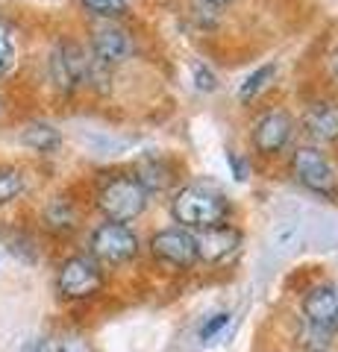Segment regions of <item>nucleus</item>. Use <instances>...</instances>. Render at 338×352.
<instances>
[{
	"mask_svg": "<svg viewBox=\"0 0 338 352\" xmlns=\"http://www.w3.org/2000/svg\"><path fill=\"white\" fill-rule=\"evenodd\" d=\"M226 162H230V168L235 173V179H244V162L235 156V153H226Z\"/></svg>",
	"mask_w": 338,
	"mask_h": 352,
	"instance_id": "5701e85b",
	"label": "nucleus"
},
{
	"mask_svg": "<svg viewBox=\"0 0 338 352\" xmlns=\"http://www.w3.org/2000/svg\"><path fill=\"white\" fill-rule=\"evenodd\" d=\"M18 65V44H15V30L12 24L0 15V80L9 76Z\"/></svg>",
	"mask_w": 338,
	"mask_h": 352,
	"instance_id": "2eb2a0df",
	"label": "nucleus"
},
{
	"mask_svg": "<svg viewBox=\"0 0 338 352\" xmlns=\"http://www.w3.org/2000/svg\"><path fill=\"white\" fill-rule=\"evenodd\" d=\"M56 352H94L89 338L83 335H62L56 338Z\"/></svg>",
	"mask_w": 338,
	"mask_h": 352,
	"instance_id": "6ab92c4d",
	"label": "nucleus"
},
{
	"mask_svg": "<svg viewBox=\"0 0 338 352\" xmlns=\"http://www.w3.org/2000/svg\"><path fill=\"white\" fill-rule=\"evenodd\" d=\"M21 352H56V338H32L21 346Z\"/></svg>",
	"mask_w": 338,
	"mask_h": 352,
	"instance_id": "412c9836",
	"label": "nucleus"
},
{
	"mask_svg": "<svg viewBox=\"0 0 338 352\" xmlns=\"http://www.w3.org/2000/svg\"><path fill=\"white\" fill-rule=\"evenodd\" d=\"M103 267L92 256H71L56 273V291L62 300H92L103 291Z\"/></svg>",
	"mask_w": 338,
	"mask_h": 352,
	"instance_id": "423d86ee",
	"label": "nucleus"
},
{
	"mask_svg": "<svg viewBox=\"0 0 338 352\" xmlns=\"http://www.w3.org/2000/svg\"><path fill=\"white\" fill-rule=\"evenodd\" d=\"M41 220H45V226L50 229V232L56 235H68L77 229V208H74V203L68 200V197H53V200L45 206V212H41Z\"/></svg>",
	"mask_w": 338,
	"mask_h": 352,
	"instance_id": "ddd939ff",
	"label": "nucleus"
},
{
	"mask_svg": "<svg viewBox=\"0 0 338 352\" xmlns=\"http://www.w3.org/2000/svg\"><path fill=\"white\" fill-rule=\"evenodd\" d=\"M83 9H89L92 15L103 18V21H112V18H121L127 12V0H80Z\"/></svg>",
	"mask_w": 338,
	"mask_h": 352,
	"instance_id": "a211bd4d",
	"label": "nucleus"
},
{
	"mask_svg": "<svg viewBox=\"0 0 338 352\" xmlns=\"http://www.w3.org/2000/svg\"><path fill=\"white\" fill-rule=\"evenodd\" d=\"M147 247H150L154 261H159L162 267L171 273L191 270L194 264H198V247H194V235L189 229H180V226L159 229V232L150 235Z\"/></svg>",
	"mask_w": 338,
	"mask_h": 352,
	"instance_id": "0eeeda50",
	"label": "nucleus"
},
{
	"mask_svg": "<svg viewBox=\"0 0 338 352\" xmlns=\"http://www.w3.org/2000/svg\"><path fill=\"white\" fill-rule=\"evenodd\" d=\"M194 247H198V261L221 264L230 258L233 252H238V247H242V232L230 223L209 226L194 235Z\"/></svg>",
	"mask_w": 338,
	"mask_h": 352,
	"instance_id": "9d476101",
	"label": "nucleus"
},
{
	"mask_svg": "<svg viewBox=\"0 0 338 352\" xmlns=\"http://www.w3.org/2000/svg\"><path fill=\"white\" fill-rule=\"evenodd\" d=\"M230 323V314L226 311H218V314H212L209 320H206L203 326H200V340H209V338H215L218 332H221V329Z\"/></svg>",
	"mask_w": 338,
	"mask_h": 352,
	"instance_id": "aec40b11",
	"label": "nucleus"
},
{
	"mask_svg": "<svg viewBox=\"0 0 338 352\" xmlns=\"http://www.w3.org/2000/svg\"><path fill=\"white\" fill-rule=\"evenodd\" d=\"M194 82H198V88H203V91H215V76L206 65H194Z\"/></svg>",
	"mask_w": 338,
	"mask_h": 352,
	"instance_id": "4be33fe9",
	"label": "nucleus"
},
{
	"mask_svg": "<svg viewBox=\"0 0 338 352\" xmlns=\"http://www.w3.org/2000/svg\"><path fill=\"white\" fill-rule=\"evenodd\" d=\"M203 3H212V6H224V3H230V0H203Z\"/></svg>",
	"mask_w": 338,
	"mask_h": 352,
	"instance_id": "b1692460",
	"label": "nucleus"
},
{
	"mask_svg": "<svg viewBox=\"0 0 338 352\" xmlns=\"http://www.w3.org/2000/svg\"><path fill=\"white\" fill-rule=\"evenodd\" d=\"M24 191V176L18 168H9V164H0V206L12 203Z\"/></svg>",
	"mask_w": 338,
	"mask_h": 352,
	"instance_id": "dca6fc26",
	"label": "nucleus"
},
{
	"mask_svg": "<svg viewBox=\"0 0 338 352\" xmlns=\"http://www.w3.org/2000/svg\"><path fill=\"white\" fill-rule=\"evenodd\" d=\"M89 256L101 267H121L138 256V235L127 223H112L106 220L89 238Z\"/></svg>",
	"mask_w": 338,
	"mask_h": 352,
	"instance_id": "7ed1b4c3",
	"label": "nucleus"
},
{
	"mask_svg": "<svg viewBox=\"0 0 338 352\" xmlns=\"http://www.w3.org/2000/svg\"><path fill=\"white\" fill-rule=\"evenodd\" d=\"M291 132H294V118L286 109H271L253 124L250 141H253L256 153H262V156H277V153L286 150Z\"/></svg>",
	"mask_w": 338,
	"mask_h": 352,
	"instance_id": "6e6552de",
	"label": "nucleus"
},
{
	"mask_svg": "<svg viewBox=\"0 0 338 352\" xmlns=\"http://www.w3.org/2000/svg\"><path fill=\"white\" fill-rule=\"evenodd\" d=\"M271 76H274V65H262V68H256L253 74H250L247 80L242 82V88H238V97H242V103L253 100V97L262 91V88L268 85Z\"/></svg>",
	"mask_w": 338,
	"mask_h": 352,
	"instance_id": "f3484780",
	"label": "nucleus"
},
{
	"mask_svg": "<svg viewBox=\"0 0 338 352\" xmlns=\"http://www.w3.org/2000/svg\"><path fill=\"white\" fill-rule=\"evenodd\" d=\"M129 50H133V41H129V32L124 27L112 24V21H103V24H97L92 30V47H89V53L101 65H106V68L124 62L129 56Z\"/></svg>",
	"mask_w": 338,
	"mask_h": 352,
	"instance_id": "9b49d317",
	"label": "nucleus"
},
{
	"mask_svg": "<svg viewBox=\"0 0 338 352\" xmlns=\"http://www.w3.org/2000/svg\"><path fill=\"white\" fill-rule=\"evenodd\" d=\"M303 317H306V326L332 338L338 332V285L309 288L303 296Z\"/></svg>",
	"mask_w": 338,
	"mask_h": 352,
	"instance_id": "1a4fd4ad",
	"label": "nucleus"
},
{
	"mask_svg": "<svg viewBox=\"0 0 338 352\" xmlns=\"http://www.w3.org/2000/svg\"><path fill=\"white\" fill-rule=\"evenodd\" d=\"M21 141L36 150V153H56L59 144H62V135L59 129L53 124H45V120H32V124L24 126V132H21Z\"/></svg>",
	"mask_w": 338,
	"mask_h": 352,
	"instance_id": "4468645a",
	"label": "nucleus"
},
{
	"mask_svg": "<svg viewBox=\"0 0 338 352\" xmlns=\"http://www.w3.org/2000/svg\"><path fill=\"white\" fill-rule=\"evenodd\" d=\"M147 197L150 194L136 173H115L101 182V188L94 194V203L106 220H112V223H129V220H136L145 212Z\"/></svg>",
	"mask_w": 338,
	"mask_h": 352,
	"instance_id": "f03ea898",
	"label": "nucleus"
},
{
	"mask_svg": "<svg viewBox=\"0 0 338 352\" xmlns=\"http://www.w3.org/2000/svg\"><path fill=\"white\" fill-rule=\"evenodd\" d=\"M47 71H50V82L56 85L59 91L71 94V91H77L80 85L89 82L92 53H85L83 44L65 38V41H59L56 47L50 50Z\"/></svg>",
	"mask_w": 338,
	"mask_h": 352,
	"instance_id": "39448f33",
	"label": "nucleus"
},
{
	"mask_svg": "<svg viewBox=\"0 0 338 352\" xmlns=\"http://www.w3.org/2000/svg\"><path fill=\"white\" fill-rule=\"evenodd\" d=\"M171 214L177 223H182L185 229H209V226H221L230 217V200L212 188V185H182V188L173 194L171 200Z\"/></svg>",
	"mask_w": 338,
	"mask_h": 352,
	"instance_id": "f257e3e1",
	"label": "nucleus"
},
{
	"mask_svg": "<svg viewBox=\"0 0 338 352\" xmlns=\"http://www.w3.org/2000/svg\"><path fill=\"white\" fill-rule=\"evenodd\" d=\"M303 132L318 141V144H330L338 141V103L332 100H318L306 109L303 115Z\"/></svg>",
	"mask_w": 338,
	"mask_h": 352,
	"instance_id": "f8f14e48",
	"label": "nucleus"
},
{
	"mask_svg": "<svg viewBox=\"0 0 338 352\" xmlns=\"http://www.w3.org/2000/svg\"><path fill=\"white\" fill-rule=\"evenodd\" d=\"M291 173L303 188L321 197H335L338 194V173L332 168L330 156L321 147L303 144L291 153Z\"/></svg>",
	"mask_w": 338,
	"mask_h": 352,
	"instance_id": "20e7f679",
	"label": "nucleus"
},
{
	"mask_svg": "<svg viewBox=\"0 0 338 352\" xmlns=\"http://www.w3.org/2000/svg\"><path fill=\"white\" fill-rule=\"evenodd\" d=\"M0 112H3V100H0Z\"/></svg>",
	"mask_w": 338,
	"mask_h": 352,
	"instance_id": "393cba45",
	"label": "nucleus"
}]
</instances>
